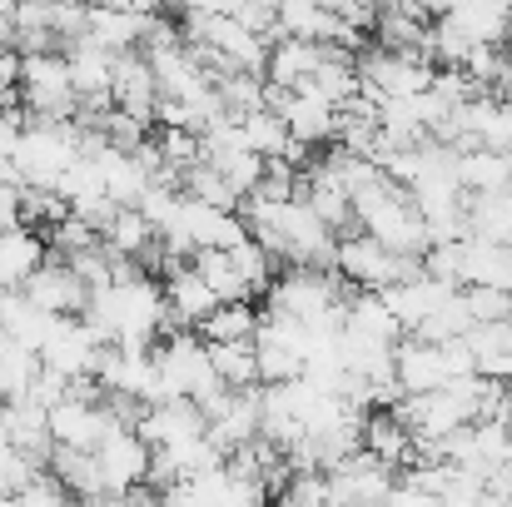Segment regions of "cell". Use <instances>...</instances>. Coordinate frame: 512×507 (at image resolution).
Segmentation results:
<instances>
[{"label":"cell","instance_id":"1","mask_svg":"<svg viewBox=\"0 0 512 507\" xmlns=\"http://www.w3.org/2000/svg\"><path fill=\"white\" fill-rule=\"evenodd\" d=\"M353 224H358V234H368L373 244H383L398 259H423L428 254V234H423V219H418L408 189H398L383 174L368 189L353 194Z\"/></svg>","mask_w":512,"mask_h":507},{"label":"cell","instance_id":"2","mask_svg":"<svg viewBox=\"0 0 512 507\" xmlns=\"http://www.w3.org/2000/svg\"><path fill=\"white\" fill-rule=\"evenodd\" d=\"M80 160V130L75 125H25L10 150V179L20 189H50L65 179V169Z\"/></svg>","mask_w":512,"mask_h":507},{"label":"cell","instance_id":"3","mask_svg":"<svg viewBox=\"0 0 512 507\" xmlns=\"http://www.w3.org/2000/svg\"><path fill=\"white\" fill-rule=\"evenodd\" d=\"M274 319L319 329V324H343V289L329 269H289L274 279V289L264 294Z\"/></svg>","mask_w":512,"mask_h":507},{"label":"cell","instance_id":"4","mask_svg":"<svg viewBox=\"0 0 512 507\" xmlns=\"http://www.w3.org/2000/svg\"><path fill=\"white\" fill-rule=\"evenodd\" d=\"M334 269H339L348 284H358V294H383V289H393V284L423 274L418 259H398V254H388L383 244H373L368 234H348V239H339Z\"/></svg>","mask_w":512,"mask_h":507},{"label":"cell","instance_id":"5","mask_svg":"<svg viewBox=\"0 0 512 507\" xmlns=\"http://www.w3.org/2000/svg\"><path fill=\"white\" fill-rule=\"evenodd\" d=\"M110 433H130L115 423L110 403H85V398H70L50 408V443L55 448H70V453H95Z\"/></svg>","mask_w":512,"mask_h":507},{"label":"cell","instance_id":"6","mask_svg":"<svg viewBox=\"0 0 512 507\" xmlns=\"http://www.w3.org/2000/svg\"><path fill=\"white\" fill-rule=\"evenodd\" d=\"M100 353H105V343L95 338V329L85 319H60L55 334L45 338V348H40V368L65 378V383H80V378H95Z\"/></svg>","mask_w":512,"mask_h":507},{"label":"cell","instance_id":"7","mask_svg":"<svg viewBox=\"0 0 512 507\" xmlns=\"http://www.w3.org/2000/svg\"><path fill=\"white\" fill-rule=\"evenodd\" d=\"M95 468H100L105 498L125 503V498H135V493L150 483V448H145L135 433H110V438L95 448Z\"/></svg>","mask_w":512,"mask_h":507},{"label":"cell","instance_id":"8","mask_svg":"<svg viewBox=\"0 0 512 507\" xmlns=\"http://www.w3.org/2000/svg\"><path fill=\"white\" fill-rule=\"evenodd\" d=\"M20 294L50 319H85V309H90V289L70 274V264H55V259H45Z\"/></svg>","mask_w":512,"mask_h":507},{"label":"cell","instance_id":"9","mask_svg":"<svg viewBox=\"0 0 512 507\" xmlns=\"http://www.w3.org/2000/svg\"><path fill=\"white\" fill-rule=\"evenodd\" d=\"M209 433V423H204V413L194 408V403H155V408H145L140 413V423H135V438L150 448V453H165V448H184V443H194V438H204Z\"/></svg>","mask_w":512,"mask_h":507},{"label":"cell","instance_id":"10","mask_svg":"<svg viewBox=\"0 0 512 507\" xmlns=\"http://www.w3.org/2000/svg\"><path fill=\"white\" fill-rule=\"evenodd\" d=\"M324 478H329L339 507H383V498L393 493V473L383 463H373L368 453H348L339 468H329Z\"/></svg>","mask_w":512,"mask_h":507},{"label":"cell","instance_id":"11","mask_svg":"<svg viewBox=\"0 0 512 507\" xmlns=\"http://www.w3.org/2000/svg\"><path fill=\"white\" fill-rule=\"evenodd\" d=\"M393 383L403 398H423V393H438L448 388V368H443V348L433 343H418V338H398L393 343Z\"/></svg>","mask_w":512,"mask_h":507},{"label":"cell","instance_id":"12","mask_svg":"<svg viewBox=\"0 0 512 507\" xmlns=\"http://www.w3.org/2000/svg\"><path fill=\"white\" fill-rule=\"evenodd\" d=\"M110 100L120 115L150 125L155 120V105H160V90H155V75H150V60L140 50L130 55H115V75H110Z\"/></svg>","mask_w":512,"mask_h":507},{"label":"cell","instance_id":"13","mask_svg":"<svg viewBox=\"0 0 512 507\" xmlns=\"http://www.w3.org/2000/svg\"><path fill=\"white\" fill-rule=\"evenodd\" d=\"M155 10H135V5H105V10H90V25H85V40L100 45L105 55H130L145 45V25H150Z\"/></svg>","mask_w":512,"mask_h":507},{"label":"cell","instance_id":"14","mask_svg":"<svg viewBox=\"0 0 512 507\" xmlns=\"http://www.w3.org/2000/svg\"><path fill=\"white\" fill-rule=\"evenodd\" d=\"M324 55H329V45H309V40H274V45H269V60H264V85H269V90L294 95V90H304V85L314 80V70L324 65Z\"/></svg>","mask_w":512,"mask_h":507},{"label":"cell","instance_id":"15","mask_svg":"<svg viewBox=\"0 0 512 507\" xmlns=\"http://www.w3.org/2000/svg\"><path fill=\"white\" fill-rule=\"evenodd\" d=\"M453 294H458V289H448V284H438V279L418 274V279H403V284L383 289L378 299H383V309L398 319V329H403V334H413V329H418L428 314H438Z\"/></svg>","mask_w":512,"mask_h":507},{"label":"cell","instance_id":"16","mask_svg":"<svg viewBox=\"0 0 512 507\" xmlns=\"http://www.w3.org/2000/svg\"><path fill=\"white\" fill-rule=\"evenodd\" d=\"M45 259H50V249H45V234L40 229H25V224L0 229V294L25 289Z\"/></svg>","mask_w":512,"mask_h":507},{"label":"cell","instance_id":"17","mask_svg":"<svg viewBox=\"0 0 512 507\" xmlns=\"http://www.w3.org/2000/svg\"><path fill=\"white\" fill-rule=\"evenodd\" d=\"M165 314H170V324H184V329H199L214 309H219V299L209 294V284L184 264V269H170L165 274Z\"/></svg>","mask_w":512,"mask_h":507},{"label":"cell","instance_id":"18","mask_svg":"<svg viewBox=\"0 0 512 507\" xmlns=\"http://www.w3.org/2000/svg\"><path fill=\"white\" fill-rule=\"evenodd\" d=\"M204 438H209L224 458L239 453V448H249V443H259V393H229L224 413L209 418V433H204Z\"/></svg>","mask_w":512,"mask_h":507},{"label":"cell","instance_id":"19","mask_svg":"<svg viewBox=\"0 0 512 507\" xmlns=\"http://www.w3.org/2000/svg\"><path fill=\"white\" fill-rule=\"evenodd\" d=\"M279 40H309V45H339V20L329 5L319 0H284L279 5V20H274Z\"/></svg>","mask_w":512,"mask_h":507},{"label":"cell","instance_id":"20","mask_svg":"<svg viewBox=\"0 0 512 507\" xmlns=\"http://www.w3.org/2000/svg\"><path fill=\"white\" fill-rule=\"evenodd\" d=\"M358 453H368L373 463H383L388 473L413 463V433L393 418V413H368L363 433H358Z\"/></svg>","mask_w":512,"mask_h":507},{"label":"cell","instance_id":"21","mask_svg":"<svg viewBox=\"0 0 512 507\" xmlns=\"http://www.w3.org/2000/svg\"><path fill=\"white\" fill-rule=\"evenodd\" d=\"M473 353V373L483 383H512V319L508 324H478L473 334L463 338Z\"/></svg>","mask_w":512,"mask_h":507},{"label":"cell","instance_id":"22","mask_svg":"<svg viewBox=\"0 0 512 507\" xmlns=\"http://www.w3.org/2000/svg\"><path fill=\"white\" fill-rule=\"evenodd\" d=\"M468 45H503L508 40V5H493V0H463V5H448L438 10Z\"/></svg>","mask_w":512,"mask_h":507},{"label":"cell","instance_id":"23","mask_svg":"<svg viewBox=\"0 0 512 507\" xmlns=\"http://www.w3.org/2000/svg\"><path fill=\"white\" fill-rule=\"evenodd\" d=\"M55 324H60V319L40 314L20 289H15V294H0V338H10V343H20V348L40 353V348H45V338L55 334Z\"/></svg>","mask_w":512,"mask_h":507},{"label":"cell","instance_id":"24","mask_svg":"<svg viewBox=\"0 0 512 507\" xmlns=\"http://www.w3.org/2000/svg\"><path fill=\"white\" fill-rule=\"evenodd\" d=\"M100 249L105 254H115V259H145L150 249H155V229L145 224V214L140 209H115L110 214V224L100 229Z\"/></svg>","mask_w":512,"mask_h":507},{"label":"cell","instance_id":"25","mask_svg":"<svg viewBox=\"0 0 512 507\" xmlns=\"http://www.w3.org/2000/svg\"><path fill=\"white\" fill-rule=\"evenodd\" d=\"M50 478H55L75 503H95V498H105V488H100V468H95V453L50 448Z\"/></svg>","mask_w":512,"mask_h":507},{"label":"cell","instance_id":"26","mask_svg":"<svg viewBox=\"0 0 512 507\" xmlns=\"http://www.w3.org/2000/svg\"><path fill=\"white\" fill-rule=\"evenodd\" d=\"M343 334L373 338V343H398L403 329H398V319L383 309L378 294H353V299H343Z\"/></svg>","mask_w":512,"mask_h":507},{"label":"cell","instance_id":"27","mask_svg":"<svg viewBox=\"0 0 512 507\" xmlns=\"http://www.w3.org/2000/svg\"><path fill=\"white\" fill-rule=\"evenodd\" d=\"M453 179H458L463 194H503L512 184V169L493 150H468V155L453 160Z\"/></svg>","mask_w":512,"mask_h":507},{"label":"cell","instance_id":"28","mask_svg":"<svg viewBox=\"0 0 512 507\" xmlns=\"http://www.w3.org/2000/svg\"><path fill=\"white\" fill-rule=\"evenodd\" d=\"M209 368L229 393H254L259 383V348L254 343H214L209 348Z\"/></svg>","mask_w":512,"mask_h":507},{"label":"cell","instance_id":"29","mask_svg":"<svg viewBox=\"0 0 512 507\" xmlns=\"http://www.w3.org/2000/svg\"><path fill=\"white\" fill-rule=\"evenodd\" d=\"M259 334V314L249 304H219L204 324H199V343L214 348V343H254Z\"/></svg>","mask_w":512,"mask_h":507},{"label":"cell","instance_id":"30","mask_svg":"<svg viewBox=\"0 0 512 507\" xmlns=\"http://www.w3.org/2000/svg\"><path fill=\"white\" fill-rule=\"evenodd\" d=\"M239 135H244V150H249L254 160H264V165L284 160V150L294 145V140H289V130H284V120H279V115H269V110L244 115V120H239Z\"/></svg>","mask_w":512,"mask_h":507},{"label":"cell","instance_id":"31","mask_svg":"<svg viewBox=\"0 0 512 507\" xmlns=\"http://www.w3.org/2000/svg\"><path fill=\"white\" fill-rule=\"evenodd\" d=\"M189 269L209 284V294H214L219 304H249V294H244V284H239V274H234L229 254H219V249H199Z\"/></svg>","mask_w":512,"mask_h":507},{"label":"cell","instance_id":"32","mask_svg":"<svg viewBox=\"0 0 512 507\" xmlns=\"http://www.w3.org/2000/svg\"><path fill=\"white\" fill-rule=\"evenodd\" d=\"M473 334V319H468V309H463V294H453L438 314H428L418 329L408 338H418V343H433V348H443V343H458V338Z\"/></svg>","mask_w":512,"mask_h":507},{"label":"cell","instance_id":"33","mask_svg":"<svg viewBox=\"0 0 512 507\" xmlns=\"http://www.w3.org/2000/svg\"><path fill=\"white\" fill-rule=\"evenodd\" d=\"M179 194H189L194 204H204V209H224V214H239V194L224 184V174L209 165H194L184 179H179Z\"/></svg>","mask_w":512,"mask_h":507},{"label":"cell","instance_id":"34","mask_svg":"<svg viewBox=\"0 0 512 507\" xmlns=\"http://www.w3.org/2000/svg\"><path fill=\"white\" fill-rule=\"evenodd\" d=\"M229 264H234V274H239V284H244V294H269L274 289V259L259 249V239H244L239 249H229Z\"/></svg>","mask_w":512,"mask_h":507},{"label":"cell","instance_id":"35","mask_svg":"<svg viewBox=\"0 0 512 507\" xmlns=\"http://www.w3.org/2000/svg\"><path fill=\"white\" fill-rule=\"evenodd\" d=\"M279 507H339L334 488L324 473H289V483L279 488Z\"/></svg>","mask_w":512,"mask_h":507},{"label":"cell","instance_id":"36","mask_svg":"<svg viewBox=\"0 0 512 507\" xmlns=\"http://www.w3.org/2000/svg\"><path fill=\"white\" fill-rule=\"evenodd\" d=\"M463 309L478 324H508L512 319V294L508 289H463Z\"/></svg>","mask_w":512,"mask_h":507},{"label":"cell","instance_id":"37","mask_svg":"<svg viewBox=\"0 0 512 507\" xmlns=\"http://www.w3.org/2000/svg\"><path fill=\"white\" fill-rule=\"evenodd\" d=\"M45 468L40 463H30L25 453H15V448H0V498H20L35 478H40Z\"/></svg>","mask_w":512,"mask_h":507},{"label":"cell","instance_id":"38","mask_svg":"<svg viewBox=\"0 0 512 507\" xmlns=\"http://www.w3.org/2000/svg\"><path fill=\"white\" fill-rule=\"evenodd\" d=\"M50 239H55V249L65 254V259H75V254H90V249H100V229H90L85 219H65V224H55L50 229Z\"/></svg>","mask_w":512,"mask_h":507},{"label":"cell","instance_id":"39","mask_svg":"<svg viewBox=\"0 0 512 507\" xmlns=\"http://www.w3.org/2000/svg\"><path fill=\"white\" fill-rule=\"evenodd\" d=\"M264 160H254V155H234V160H224L219 165V174H224V184L239 194V199H249L254 189H259V179H264Z\"/></svg>","mask_w":512,"mask_h":507},{"label":"cell","instance_id":"40","mask_svg":"<svg viewBox=\"0 0 512 507\" xmlns=\"http://www.w3.org/2000/svg\"><path fill=\"white\" fill-rule=\"evenodd\" d=\"M20 507H80V503H75V498H70V493H65V488H60L50 473H40V478L20 493Z\"/></svg>","mask_w":512,"mask_h":507},{"label":"cell","instance_id":"41","mask_svg":"<svg viewBox=\"0 0 512 507\" xmlns=\"http://www.w3.org/2000/svg\"><path fill=\"white\" fill-rule=\"evenodd\" d=\"M383 507H443V498H428V493H418L413 483L393 478V493L383 498Z\"/></svg>","mask_w":512,"mask_h":507},{"label":"cell","instance_id":"42","mask_svg":"<svg viewBox=\"0 0 512 507\" xmlns=\"http://www.w3.org/2000/svg\"><path fill=\"white\" fill-rule=\"evenodd\" d=\"M20 194H25V189L5 174V179H0V229H15V224H20Z\"/></svg>","mask_w":512,"mask_h":507},{"label":"cell","instance_id":"43","mask_svg":"<svg viewBox=\"0 0 512 507\" xmlns=\"http://www.w3.org/2000/svg\"><path fill=\"white\" fill-rule=\"evenodd\" d=\"M503 60H508V70H512V35H508V50H503Z\"/></svg>","mask_w":512,"mask_h":507},{"label":"cell","instance_id":"44","mask_svg":"<svg viewBox=\"0 0 512 507\" xmlns=\"http://www.w3.org/2000/svg\"><path fill=\"white\" fill-rule=\"evenodd\" d=\"M508 463H512V418H508Z\"/></svg>","mask_w":512,"mask_h":507},{"label":"cell","instance_id":"45","mask_svg":"<svg viewBox=\"0 0 512 507\" xmlns=\"http://www.w3.org/2000/svg\"><path fill=\"white\" fill-rule=\"evenodd\" d=\"M508 35H512V5H508Z\"/></svg>","mask_w":512,"mask_h":507},{"label":"cell","instance_id":"46","mask_svg":"<svg viewBox=\"0 0 512 507\" xmlns=\"http://www.w3.org/2000/svg\"><path fill=\"white\" fill-rule=\"evenodd\" d=\"M503 160H508V169H512V150H508V155H503Z\"/></svg>","mask_w":512,"mask_h":507}]
</instances>
